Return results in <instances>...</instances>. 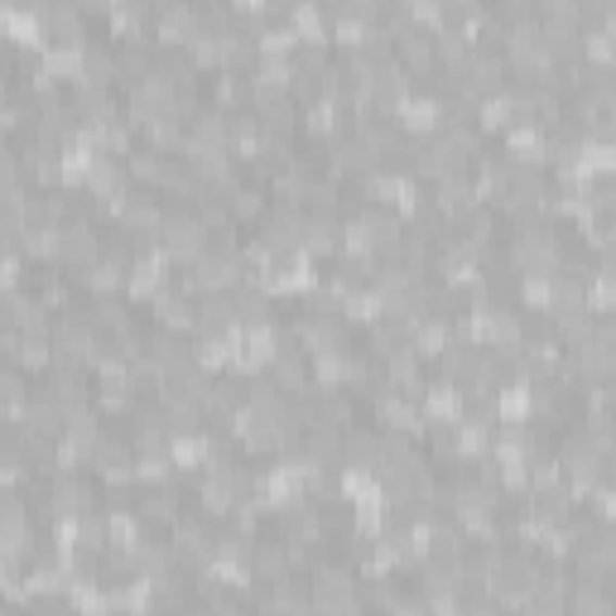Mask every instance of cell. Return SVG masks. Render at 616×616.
I'll return each mask as SVG.
<instances>
[{
    "instance_id": "obj_1",
    "label": "cell",
    "mask_w": 616,
    "mask_h": 616,
    "mask_svg": "<svg viewBox=\"0 0 616 616\" xmlns=\"http://www.w3.org/2000/svg\"><path fill=\"white\" fill-rule=\"evenodd\" d=\"M53 356H59L63 366H83L97 356V338H102V328H97L92 318H77V313H63L59 323H53Z\"/></svg>"
},
{
    "instance_id": "obj_2",
    "label": "cell",
    "mask_w": 616,
    "mask_h": 616,
    "mask_svg": "<svg viewBox=\"0 0 616 616\" xmlns=\"http://www.w3.org/2000/svg\"><path fill=\"white\" fill-rule=\"evenodd\" d=\"M160 251L178 265H193L198 255H208V227L198 217H169L160 222Z\"/></svg>"
},
{
    "instance_id": "obj_3",
    "label": "cell",
    "mask_w": 616,
    "mask_h": 616,
    "mask_svg": "<svg viewBox=\"0 0 616 616\" xmlns=\"http://www.w3.org/2000/svg\"><path fill=\"white\" fill-rule=\"evenodd\" d=\"M271 380L285 395H309L313 390V366H309V356L299 352V347H279L275 352V362H271Z\"/></svg>"
},
{
    "instance_id": "obj_4",
    "label": "cell",
    "mask_w": 616,
    "mask_h": 616,
    "mask_svg": "<svg viewBox=\"0 0 616 616\" xmlns=\"http://www.w3.org/2000/svg\"><path fill=\"white\" fill-rule=\"evenodd\" d=\"M121 231H130V237L160 231V203L150 193H126L121 198Z\"/></svg>"
},
{
    "instance_id": "obj_5",
    "label": "cell",
    "mask_w": 616,
    "mask_h": 616,
    "mask_svg": "<svg viewBox=\"0 0 616 616\" xmlns=\"http://www.w3.org/2000/svg\"><path fill=\"white\" fill-rule=\"evenodd\" d=\"M49 496H53V515H59V520H77V515L92 511V487L77 477H53Z\"/></svg>"
},
{
    "instance_id": "obj_6",
    "label": "cell",
    "mask_w": 616,
    "mask_h": 616,
    "mask_svg": "<svg viewBox=\"0 0 616 616\" xmlns=\"http://www.w3.org/2000/svg\"><path fill=\"white\" fill-rule=\"evenodd\" d=\"M237 299H203V304H198V338H227L231 328H237Z\"/></svg>"
},
{
    "instance_id": "obj_7",
    "label": "cell",
    "mask_w": 616,
    "mask_h": 616,
    "mask_svg": "<svg viewBox=\"0 0 616 616\" xmlns=\"http://www.w3.org/2000/svg\"><path fill=\"white\" fill-rule=\"evenodd\" d=\"M83 77L87 87H102V92H111V87L121 83V59L111 49H83Z\"/></svg>"
},
{
    "instance_id": "obj_8",
    "label": "cell",
    "mask_w": 616,
    "mask_h": 616,
    "mask_svg": "<svg viewBox=\"0 0 616 616\" xmlns=\"http://www.w3.org/2000/svg\"><path fill=\"white\" fill-rule=\"evenodd\" d=\"M251 568L261 582H271V588H279L289 574H294V564H289V549L285 544H261L251 549Z\"/></svg>"
},
{
    "instance_id": "obj_9",
    "label": "cell",
    "mask_w": 616,
    "mask_h": 616,
    "mask_svg": "<svg viewBox=\"0 0 616 616\" xmlns=\"http://www.w3.org/2000/svg\"><path fill=\"white\" fill-rule=\"evenodd\" d=\"M140 515L150 525H174L178 520V491L154 481V491H144V496H140Z\"/></svg>"
},
{
    "instance_id": "obj_10",
    "label": "cell",
    "mask_w": 616,
    "mask_h": 616,
    "mask_svg": "<svg viewBox=\"0 0 616 616\" xmlns=\"http://www.w3.org/2000/svg\"><path fill=\"white\" fill-rule=\"evenodd\" d=\"M106 535H111L106 520H97L92 511L73 520V549H77V554H102V549H106Z\"/></svg>"
},
{
    "instance_id": "obj_11",
    "label": "cell",
    "mask_w": 616,
    "mask_h": 616,
    "mask_svg": "<svg viewBox=\"0 0 616 616\" xmlns=\"http://www.w3.org/2000/svg\"><path fill=\"white\" fill-rule=\"evenodd\" d=\"M164 169H169V154L164 150H140L126 160V174L140 178V184H164Z\"/></svg>"
},
{
    "instance_id": "obj_12",
    "label": "cell",
    "mask_w": 616,
    "mask_h": 616,
    "mask_svg": "<svg viewBox=\"0 0 616 616\" xmlns=\"http://www.w3.org/2000/svg\"><path fill=\"white\" fill-rule=\"evenodd\" d=\"M231 217H237V222L265 217V193H261V188H251V184H237V188H231Z\"/></svg>"
},
{
    "instance_id": "obj_13",
    "label": "cell",
    "mask_w": 616,
    "mask_h": 616,
    "mask_svg": "<svg viewBox=\"0 0 616 616\" xmlns=\"http://www.w3.org/2000/svg\"><path fill=\"white\" fill-rule=\"evenodd\" d=\"M43 395H53V400H59L63 410H83L87 390H83V380H77L73 372H59V376L49 380V390H43Z\"/></svg>"
},
{
    "instance_id": "obj_14",
    "label": "cell",
    "mask_w": 616,
    "mask_h": 616,
    "mask_svg": "<svg viewBox=\"0 0 616 616\" xmlns=\"http://www.w3.org/2000/svg\"><path fill=\"white\" fill-rule=\"evenodd\" d=\"M130 294L136 299H160L164 294V271L160 265H130Z\"/></svg>"
},
{
    "instance_id": "obj_15",
    "label": "cell",
    "mask_w": 616,
    "mask_h": 616,
    "mask_svg": "<svg viewBox=\"0 0 616 616\" xmlns=\"http://www.w3.org/2000/svg\"><path fill=\"white\" fill-rule=\"evenodd\" d=\"M304 203H309V212H338V188H332L328 178H313Z\"/></svg>"
},
{
    "instance_id": "obj_16",
    "label": "cell",
    "mask_w": 616,
    "mask_h": 616,
    "mask_svg": "<svg viewBox=\"0 0 616 616\" xmlns=\"http://www.w3.org/2000/svg\"><path fill=\"white\" fill-rule=\"evenodd\" d=\"M0 395H5V405H10V419L29 414V410H25V376H20V366H15V372H10L5 380H0Z\"/></svg>"
},
{
    "instance_id": "obj_17",
    "label": "cell",
    "mask_w": 616,
    "mask_h": 616,
    "mask_svg": "<svg viewBox=\"0 0 616 616\" xmlns=\"http://www.w3.org/2000/svg\"><path fill=\"white\" fill-rule=\"evenodd\" d=\"M0 525H5V530H20V525H29L25 496H15V491H10V496L0 501Z\"/></svg>"
}]
</instances>
